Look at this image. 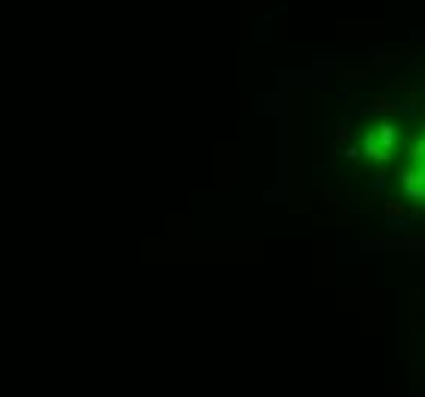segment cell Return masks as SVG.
I'll return each mask as SVG.
<instances>
[{
  "label": "cell",
  "mask_w": 425,
  "mask_h": 397,
  "mask_svg": "<svg viewBox=\"0 0 425 397\" xmlns=\"http://www.w3.org/2000/svg\"><path fill=\"white\" fill-rule=\"evenodd\" d=\"M395 141H398V129H395V125H389V122L376 125L373 132L364 134V153H367V159L385 162L395 153Z\"/></svg>",
  "instance_id": "cell-1"
}]
</instances>
